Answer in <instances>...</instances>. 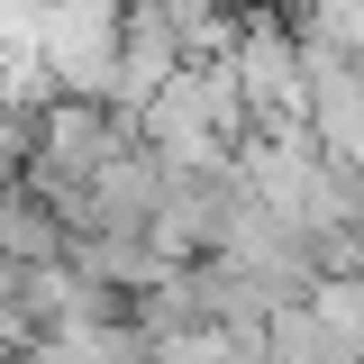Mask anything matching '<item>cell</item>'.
Wrapping results in <instances>:
<instances>
[{"instance_id": "obj_1", "label": "cell", "mask_w": 364, "mask_h": 364, "mask_svg": "<svg viewBox=\"0 0 364 364\" xmlns=\"http://www.w3.org/2000/svg\"><path fill=\"white\" fill-rule=\"evenodd\" d=\"M0 364H18V355H9V346H0Z\"/></svg>"}]
</instances>
